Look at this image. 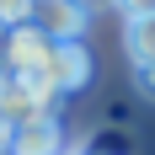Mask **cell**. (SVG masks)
<instances>
[{"label": "cell", "instance_id": "1", "mask_svg": "<svg viewBox=\"0 0 155 155\" xmlns=\"http://www.w3.org/2000/svg\"><path fill=\"white\" fill-rule=\"evenodd\" d=\"M5 54H11V70H16V75H43L48 59H54V38H48L38 21H27V27H11V32H5Z\"/></svg>", "mask_w": 155, "mask_h": 155}, {"label": "cell", "instance_id": "2", "mask_svg": "<svg viewBox=\"0 0 155 155\" xmlns=\"http://www.w3.org/2000/svg\"><path fill=\"white\" fill-rule=\"evenodd\" d=\"M11 155H70L64 150V123L59 112H38L21 128H11Z\"/></svg>", "mask_w": 155, "mask_h": 155}, {"label": "cell", "instance_id": "3", "mask_svg": "<svg viewBox=\"0 0 155 155\" xmlns=\"http://www.w3.org/2000/svg\"><path fill=\"white\" fill-rule=\"evenodd\" d=\"M86 16H91V11H80L75 0H38V16H32V21H38L54 43H80Z\"/></svg>", "mask_w": 155, "mask_h": 155}, {"label": "cell", "instance_id": "4", "mask_svg": "<svg viewBox=\"0 0 155 155\" xmlns=\"http://www.w3.org/2000/svg\"><path fill=\"white\" fill-rule=\"evenodd\" d=\"M38 112H48L43 102H38V91H32L21 75H11L5 86H0V123H11V128H21L27 118H38Z\"/></svg>", "mask_w": 155, "mask_h": 155}, {"label": "cell", "instance_id": "5", "mask_svg": "<svg viewBox=\"0 0 155 155\" xmlns=\"http://www.w3.org/2000/svg\"><path fill=\"white\" fill-rule=\"evenodd\" d=\"M123 38H128V59L134 64H155V16L123 21Z\"/></svg>", "mask_w": 155, "mask_h": 155}, {"label": "cell", "instance_id": "6", "mask_svg": "<svg viewBox=\"0 0 155 155\" xmlns=\"http://www.w3.org/2000/svg\"><path fill=\"white\" fill-rule=\"evenodd\" d=\"M32 16H38V0H0V27H27Z\"/></svg>", "mask_w": 155, "mask_h": 155}, {"label": "cell", "instance_id": "7", "mask_svg": "<svg viewBox=\"0 0 155 155\" xmlns=\"http://www.w3.org/2000/svg\"><path fill=\"white\" fill-rule=\"evenodd\" d=\"M118 11H123V21H144V16H155V0H118Z\"/></svg>", "mask_w": 155, "mask_h": 155}, {"label": "cell", "instance_id": "8", "mask_svg": "<svg viewBox=\"0 0 155 155\" xmlns=\"http://www.w3.org/2000/svg\"><path fill=\"white\" fill-rule=\"evenodd\" d=\"M134 91L155 102V64H134Z\"/></svg>", "mask_w": 155, "mask_h": 155}, {"label": "cell", "instance_id": "9", "mask_svg": "<svg viewBox=\"0 0 155 155\" xmlns=\"http://www.w3.org/2000/svg\"><path fill=\"white\" fill-rule=\"evenodd\" d=\"M0 155H11V123H0Z\"/></svg>", "mask_w": 155, "mask_h": 155}, {"label": "cell", "instance_id": "10", "mask_svg": "<svg viewBox=\"0 0 155 155\" xmlns=\"http://www.w3.org/2000/svg\"><path fill=\"white\" fill-rule=\"evenodd\" d=\"M80 11H96V5H118V0H75Z\"/></svg>", "mask_w": 155, "mask_h": 155}]
</instances>
